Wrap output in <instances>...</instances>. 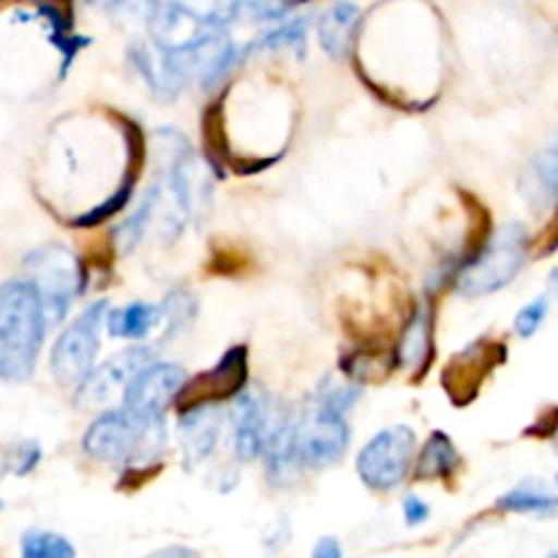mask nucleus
Listing matches in <instances>:
<instances>
[{
  "mask_svg": "<svg viewBox=\"0 0 558 558\" xmlns=\"http://www.w3.org/2000/svg\"><path fill=\"white\" fill-rule=\"evenodd\" d=\"M41 298L27 278L5 281L0 289V376L5 381L31 379L38 349L47 336Z\"/></svg>",
  "mask_w": 558,
  "mask_h": 558,
  "instance_id": "nucleus-1",
  "label": "nucleus"
},
{
  "mask_svg": "<svg viewBox=\"0 0 558 558\" xmlns=\"http://www.w3.org/2000/svg\"><path fill=\"white\" fill-rule=\"evenodd\" d=\"M529 256V234L521 223H507L494 234L483 254L458 276L463 298H485L515 281Z\"/></svg>",
  "mask_w": 558,
  "mask_h": 558,
  "instance_id": "nucleus-2",
  "label": "nucleus"
},
{
  "mask_svg": "<svg viewBox=\"0 0 558 558\" xmlns=\"http://www.w3.org/2000/svg\"><path fill=\"white\" fill-rule=\"evenodd\" d=\"M294 445L303 466L325 469L338 463L349 447L347 412L314 392L294 417Z\"/></svg>",
  "mask_w": 558,
  "mask_h": 558,
  "instance_id": "nucleus-3",
  "label": "nucleus"
},
{
  "mask_svg": "<svg viewBox=\"0 0 558 558\" xmlns=\"http://www.w3.org/2000/svg\"><path fill=\"white\" fill-rule=\"evenodd\" d=\"M27 281L41 298L49 325H58L69 314L71 303L82 289V265L63 245H44L25 259Z\"/></svg>",
  "mask_w": 558,
  "mask_h": 558,
  "instance_id": "nucleus-4",
  "label": "nucleus"
},
{
  "mask_svg": "<svg viewBox=\"0 0 558 558\" xmlns=\"http://www.w3.org/2000/svg\"><path fill=\"white\" fill-rule=\"evenodd\" d=\"M107 300H96L60 332L52 349V374L58 385L76 387L90 376L98 354V332L107 327Z\"/></svg>",
  "mask_w": 558,
  "mask_h": 558,
  "instance_id": "nucleus-5",
  "label": "nucleus"
},
{
  "mask_svg": "<svg viewBox=\"0 0 558 558\" xmlns=\"http://www.w3.org/2000/svg\"><path fill=\"white\" fill-rule=\"evenodd\" d=\"M417 436L407 425L385 428L360 450L357 474L371 490H392L403 483L414 461Z\"/></svg>",
  "mask_w": 558,
  "mask_h": 558,
  "instance_id": "nucleus-6",
  "label": "nucleus"
},
{
  "mask_svg": "<svg viewBox=\"0 0 558 558\" xmlns=\"http://www.w3.org/2000/svg\"><path fill=\"white\" fill-rule=\"evenodd\" d=\"M161 423L136 417L129 409H112L104 412L96 423L87 428L82 447L90 458L107 463L129 461L134 452H142L153 439V430H158Z\"/></svg>",
  "mask_w": 558,
  "mask_h": 558,
  "instance_id": "nucleus-7",
  "label": "nucleus"
},
{
  "mask_svg": "<svg viewBox=\"0 0 558 558\" xmlns=\"http://www.w3.org/2000/svg\"><path fill=\"white\" fill-rule=\"evenodd\" d=\"M147 365H153L150 349L134 347L114 354V357H109L104 365L93 368L90 376L82 381L80 392H76V403H80L82 409L107 407L114 396H125L131 381H134Z\"/></svg>",
  "mask_w": 558,
  "mask_h": 558,
  "instance_id": "nucleus-8",
  "label": "nucleus"
},
{
  "mask_svg": "<svg viewBox=\"0 0 558 558\" xmlns=\"http://www.w3.org/2000/svg\"><path fill=\"white\" fill-rule=\"evenodd\" d=\"M245 376H248V349H229L221 357V363H216L210 371H205L194 381L183 385L174 407L185 412V409L207 407V403H218L223 398L240 396L245 390Z\"/></svg>",
  "mask_w": 558,
  "mask_h": 558,
  "instance_id": "nucleus-9",
  "label": "nucleus"
},
{
  "mask_svg": "<svg viewBox=\"0 0 558 558\" xmlns=\"http://www.w3.org/2000/svg\"><path fill=\"white\" fill-rule=\"evenodd\" d=\"M185 385V371L172 363L147 365L140 376L129 385L123 396V409L134 412L136 417L161 423L169 403L178 401L180 390Z\"/></svg>",
  "mask_w": 558,
  "mask_h": 558,
  "instance_id": "nucleus-10",
  "label": "nucleus"
},
{
  "mask_svg": "<svg viewBox=\"0 0 558 558\" xmlns=\"http://www.w3.org/2000/svg\"><path fill=\"white\" fill-rule=\"evenodd\" d=\"M232 450L240 461H254L265 456L276 420L270 417V401L259 390H243L232 407Z\"/></svg>",
  "mask_w": 558,
  "mask_h": 558,
  "instance_id": "nucleus-11",
  "label": "nucleus"
},
{
  "mask_svg": "<svg viewBox=\"0 0 558 558\" xmlns=\"http://www.w3.org/2000/svg\"><path fill=\"white\" fill-rule=\"evenodd\" d=\"M213 27H218L213 16L199 14L185 3H172L161 9L156 25H153V36L163 52H183V49L199 44Z\"/></svg>",
  "mask_w": 558,
  "mask_h": 558,
  "instance_id": "nucleus-12",
  "label": "nucleus"
},
{
  "mask_svg": "<svg viewBox=\"0 0 558 558\" xmlns=\"http://www.w3.org/2000/svg\"><path fill=\"white\" fill-rule=\"evenodd\" d=\"M499 357H505V349L490 347L488 341L472 343L466 352L458 354L450 363V368L445 371V387L452 396V401L466 403V392L463 390H469V398H474L485 371L494 368L499 363Z\"/></svg>",
  "mask_w": 558,
  "mask_h": 558,
  "instance_id": "nucleus-13",
  "label": "nucleus"
},
{
  "mask_svg": "<svg viewBox=\"0 0 558 558\" xmlns=\"http://www.w3.org/2000/svg\"><path fill=\"white\" fill-rule=\"evenodd\" d=\"M172 194L185 218L199 221L210 210V178L189 150H183V156L174 158L172 163Z\"/></svg>",
  "mask_w": 558,
  "mask_h": 558,
  "instance_id": "nucleus-14",
  "label": "nucleus"
},
{
  "mask_svg": "<svg viewBox=\"0 0 558 558\" xmlns=\"http://www.w3.org/2000/svg\"><path fill=\"white\" fill-rule=\"evenodd\" d=\"M218 430H221V414H218L216 403L180 412V441H183L189 466H196L205 458H210V452L216 450Z\"/></svg>",
  "mask_w": 558,
  "mask_h": 558,
  "instance_id": "nucleus-15",
  "label": "nucleus"
},
{
  "mask_svg": "<svg viewBox=\"0 0 558 558\" xmlns=\"http://www.w3.org/2000/svg\"><path fill=\"white\" fill-rule=\"evenodd\" d=\"M526 196L534 207H558V134L534 156L526 172Z\"/></svg>",
  "mask_w": 558,
  "mask_h": 558,
  "instance_id": "nucleus-16",
  "label": "nucleus"
},
{
  "mask_svg": "<svg viewBox=\"0 0 558 558\" xmlns=\"http://www.w3.org/2000/svg\"><path fill=\"white\" fill-rule=\"evenodd\" d=\"M360 9L354 3H338L322 16L319 22V41L330 58L343 60L352 47L354 31H357Z\"/></svg>",
  "mask_w": 558,
  "mask_h": 558,
  "instance_id": "nucleus-17",
  "label": "nucleus"
},
{
  "mask_svg": "<svg viewBox=\"0 0 558 558\" xmlns=\"http://www.w3.org/2000/svg\"><path fill=\"white\" fill-rule=\"evenodd\" d=\"M163 319L161 308L147 303H131L123 308L109 311L107 330L112 338H125V341H142L150 336L153 327Z\"/></svg>",
  "mask_w": 558,
  "mask_h": 558,
  "instance_id": "nucleus-18",
  "label": "nucleus"
},
{
  "mask_svg": "<svg viewBox=\"0 0 558 558\" xmlns=\"http://www.w3.org/2000/svg\"><path fill=\"white\" fill-rule=\"evenodd\" d=\"M430 357V314L428 308L414 311L412 322L403 330L401 343L396 349V360L407 371H423Z\"/></svg>",
  "mask_w": 558,
  "mask_h": 558,
  "instance_id": "nucleus-19",
  "label": "nucleus"
},
{
  "mask_svg": "<svg viewBox=\"0 0 558 558\" xmlns=\"http://www.w3.org/2000/svg\"><path fill=\"white\" fill-rule=\"evenodd\" d=\"M496 507H499V510H507V512H523V515L550 518L558 512V496L548 494V490H543L539 485H534V483H523V485H518L515 490H510L507 496H501V499L496 501Z\"/></svg>",
  "mask_w": 558,
  "mask_h": 558,
  "instance_id": "nucleus-20",
  "label": "nucleus"
},
{
  "mask_svg": "<svg viewBox=\"0 0 558 558\" xmlns=\"http://www.w3.org/2000/svg\"><path fill=\"white\" fill-rule=\"evenodd\" d=\"M458 469V452L456 445L450 441V436L439 434L436 430L428 439V445L423 447L417 461V477L420 480H436V477H450Z\"/></svg>",
  "mask_w": 558,
  "mask_h": 558,
  "instance_id": "nucleus-21",
  "label": "nucleus"
},
{
  "mask_svg": "<svg viewBox=\"0 0 558 558\" xmlns=\"http://www.w3.org/2000/svg\"><path fill=\"white\" fill-rule=\"evenodd\" d=\"M22 558H74V545L52 532H27L20 543Z\"/></svg>",
  "mask_w": 558,
  "mask_h": 558,
  "instance_id": "nucleus-22",
  "label": "nucleus"
},
{
  "mask_svg": "<svg viewBox=\"0 0 558 558\" xmlns=\"http://www.w3.org/2000/svg\"><path fill=\"white\" fill-rule=\"evenodd\" d=\"M156 202H158V185H153V189L147 191L145 199H142L140 210H136L134 216H131L129 221H125L123 227L118 229L120 248L131 251L136 243H140V238H142V234H145V229H147V221H150L153 210H156Z\"/></svg>",
  "mask_w": 558,
  "mask_h": 558,
  "instance_id": "nucleus-23",
  "label": "nucleus"
},
{
  "mask_svg": "<svg viewBox=\"0 0 558 558\" xmlns=\"http://www.w3.org/2000/svg\"><path fill=\"white\" fill-rule=\"evenodd\" d=\"M114 14L123 25L142 31V27L156 25L161 9H158L156 0H114Z\"/></svg>",
  "mask_w": 558,
  "mask_h": 558,
  "instance_id": "nucleus-24",
  "label": "nucleus"
},
{
  "mask_svg": "<svg viewBox=\"0 0 558 558\" xmlns=\"http://www.w3.org/2000/svg\"><path fill=\"white\" fill-rule=\"evenodd\" d=\"M161 314L163 322H167V338L174 336V332L183 330L196 314V300L191 298L189 292H174L169 294L167 303L161 305Z\"/></svg>",
  "mask_w": 558,
  "mask_h": 558,
  "instance_id": "nucleus-25",
  "label": "nucleus"
},
{
  "mask_svg": "<svg viewBox=\"0 0 558 558\" xmlns=\"http://www.w3.org/2000/svg\"><path fill=\"white\" fill-rule=\"evenodd\" d=\"M545 316H548V298H537L529 305H523L515 316V332L523 338H532L534 332L543 327Z\"/></svg>",
  "mask_w": 558,
  "mask_h": 558,
  "instance_id": "nucleus-26",
  "label": "nucleus"
},
{
  "mask_svg": "<svg viewBox=\"0 0 558 558\" xmlns=\"http://www.w3.org/2000/svg\"><path fill=\"white\" fill-rule=\"evenodd\" d=\"M41 461V447L36 441H16L9 452V469L14 474H31Z\"/></svg>",
  "mask_w": 558,
  "mask_h": 558,
  "instance_id": "nucleus-27",
  "label": "nucleus"
},
{
  "mask_svg": "<svg viewBox=\"0 0 558 558\" xmlns=\"http://www.w3.org/2000/svg\"><path fill=\"white\" fill-rule=\"evenodd\" d=\"M428 505L420 496H407V501H403V518H407L409 526H420V523L428 521Z\"/></svg>",
  "mask_w": 558,
  "mask_h": 558,
  "instance_id": "nucleus-28",
  "label": "nucleus"
},
{
  "mask_svg": "<svg viewBox=\"0 0 558 558\" xmlns=\"http://www.w3.org/2000/svg\"><path fill=\"white\" fill-rule=\"evenodd\" d=\"M311 558H343L341 545H338V539H332V537L319 539V545H316L314 556Z\"/></svg>",
  "mask_w": 558,
  "mask_h": 558,
  "instance_id": "nucleus-29",
  "label": "nucleus"
},
{
  "mask_svg": "<svg viewBox=\"0 0 558 558\" xmlns=\"http://www.w3.org/2000/svg\"><path fill=\"white\" fill-rule=\"evenodd\" d=\"M150 558H199V556L189 548H163L158 550V554H153Z\"/></svg>",
  "mask_w": 558,
  "mask_h": 558,
  "instance_id": "nucleus-30",
  "label": "nucleus"
},
{
  "mask_svg": "<svg viewBox=\"0 0 558 558\" xmlns=\"http://www.w3.org/2000/svg\"><path fill=\"white\" fill-rule=\"evenodd\" d=\"M303 3H311V0H283V5H289V9H294V5H303Z\"/></svg>",
  "mask_w": 558,
  "mask_h": 558,
  "instance_id": "nucleus-31",
  "label": "nucleus"
},
{
  "mask_svg": "<svg viewBox=\"0 0 558 558\" xmlns=\"http://www.w3.org/2000/svg\"><path fill=\"white\" fill-rule=\"evenodd\" d=\"M554 287H556V292H558V270L554 272Z\"/></svg>",
  "mask_w": 558,
  "mask_h": 558,
  "instance_id": "nucleus-32",
  "label": "nucleus"
},
{
  "mask_svg": "<svg viewBox=\"0 0 558 558\" xmlns=\"http://www.w3.org/2000/svg\"><path fill=\"white\" fill-rule=\"evenodd\" d=\"M550 558H558V554H554V556H550Z\"/></svg>",
  "mask_w": 558,
  "mask_h": 558,
  "instance_id": "nucleus-33",
  "label": "nucleus"
}]
</instances>
